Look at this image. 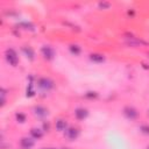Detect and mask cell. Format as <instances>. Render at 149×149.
Wrapping results in <instances>:
<instances>
[{"label":"cell","instance_id":"1","mask_svg":"<svg viewBox=\"0 0 149 149\" xmlns=\"http://www.w3.org/2000/svg\"><path fill=\"white\" fill-rule=\"evenodd\" d=\"M5 56H6L7 62H8V63H9L12 66H16V65H17L19 57H17V54H16V51H15L14 49H12V48L7 49V50H6Z\"/></svg>","mask_w":149,"mask_h":149},{"label":"cell","instance_id":"2","mask_svg":"<svg viewBox=\"0 0 149 149\" xmlns=\"http://www.w3.org/2000/svg\"><path fill=\"white\" fill-rule=\"evenodd\" d=\"M37 84H38V87L44 90V91H49L50 88L54 87V81L51 79H49V78H45V77L40 78Z\"/></svg>","mask_w":149,"mask_h":149},{"label":"cell","instance_id":"3","mask_svg":"<svg viewBox=\"0 0 149 149\" xmlns=\"http://www.w3.org/2000/svg\"><path fill=\"white\" fill-rule=\"evenodd\" d=\"M41 51H42L44 58H47V59H52L54 56H55V51H54V49H52L51 47H49V45H44V47H42Z\"/></svg>","mask_w":149,"mask_h":149},{"label":"cell","instance_id":"4","mask_svg":"<svg viewBox=\"0 0 149 149\" xmlns=\"http://www.w3.org/2000/svg\"><path fill=\"white\" fill-rule=\"evenodd\" d=\"M78 135H79V132H78L77 128L70 127V128H68V129L65 130V136H66L69 140H71V141L76 140V139L78 137Z\"/></svg>","mask_w":149,"mask_h":149},{"label":"cell","instance_id":"5","mask_svg":"<svg viewBox=\"0 0 149 149\" xmlns=\"http://www.w3.org/2000/svg\"><path fill=\"white\" fill-rule=\"evenodd\" d=\"M123 113H125V115H126L128 119H130V120H134V119L137 116V111H136L134 107H130V106L125 107Z\"/></svg>","mask_w":149,"mask_h":149},{"label":"cell","instance_id":"6","mask_svg":"<svg viewBox=\"0 0 149 149\" xmlns=\"http://www.w3.org/2000/svg\"><path fill=\"white\" fill-rule=\"evenodd\" d=\"M34 114L38 118H45L48 115V109L43 106H35L34 107Z\"/></svg>","mask_w":149,"mask_h":149},{"label":"cell","instance_id":"7","mask_svg":"<svg viewBox=\"0 0 149 149\" xmlns=\"http://www.w3.org/2000/svg\"><path fill=\"white\" fill-rule=\"evenodd\" d=\"M20 144L23 149H30L34 147V140L30 137H22L20 141Z\"/></svg>","mask_w":149,"mask_h":149},{"label":"cell","instance_id":"8","mask_svg":"<svg viewBox=\"0 0 149 149\" xmlns=\"http://www.w3.org/2000/svg\"><path fill=\"white\" fill-rule=\"evenodd\" d=\"M74 115H76L77 119L83 120V119H85V118L88 115V112H87V109H85V108H77V109L74 111Z\"/></svg>","mask_w":149,"mask_h":149},{"label":"cell","instance_id":"9","mask_svg":"<svg viewBox=\"0 0 149 149\" xmlns=\"http://www.w3.org/2000/svg\"><path fill=\"white\" fill-rule=\"evenodd\" d=\"M66 127H68V123H66L65 120H63V119H58V120L56 121V129H57L58 132L66 130V129H68Z\"/></svg>","mask_w":149,"mask_h":149},{"label":"cell","instance_id":"10","mask_svg":"<svg viewBox=\"0 0 149 149\" xmlns=\"http://www.w3.org/2000/svg\"><path fill=\"white\" fill-rule=\"evenodd\" d=\"M22 51L24 52V55L27 56V58H29L30 61H33V59H34L35 52H34V50H33L30 47H23V48H22Z\"/></svg>","mask_w":149,"mask_h":149},{"label":"cell","instance_id":"11","mask_svg":"<svg viewBox=\"0 0 149 149\" xmlns=\"http://www.w3.org/2000/svg\"><path fill=\"white\" fill-rule=\"evenodd\" d=\"M90 59L95 62V63H101V62L105 61V57L101 54H91L90 55Z\"/></svg>","mask_w":149,"mask_h":149},{"label":"cell","instance_id":"12","mask_svg":"<svg viewBox=\"0 0 149 149\" xmlns=\"http://www.w3.org/2000/svg\"><path fill=\"white\" fill-rule=\"evenodd\" d=\"M30 135L33 136V139H41L42 136H43V132L41 130V129H38V128H31L30 129Z\"/></svg>","mask_w":149,"mask_h":149},{"label":"cell","instance_id":"13","mask_svg":"<svg viewBox=\"0 0 149 149\" xmlns=\"http://www.w3.org/2000/svg\"><path fill=\"white\" fill-rule=\"evenodd\" d=\"M127 44L128 45H130V47H139L140 44H147L146 42H143V41H139V40H136V38H130V40H128L127 41Z\"/></svg>","mask_w":149,"mask_h":149},{"label":"cell","instance_id":"14","mask_svg":"<svg viewBox=\"0 0 149 149\" xmlns=\"http://www.w3.org/2000/svg\"><path fill=\"white\" fill-rule=\"evenodd\" d=\"M70 51L73 55H79L80 54V47L77 44H72V45H70Z\"/></svg>","mask_w":149,"mask_h":149},{"label":"cell","instance_id":"15","mask_svg":"<svg viewBox=\"0 0 149 149\" xmlns=\"http://www.w3.org/2000/svg\"><path fill=\"white\" fill-rule=\"evenodd\" d=\"M35 94V91L33 90V84H29L27 87V97H33Z\"/></svg>","mask_w":149,"mask_h":149},{"label":"cell","instance_id":"16","mask_svg":"<svg viewBox=\"0 0 149 149\" xmlns=\"http://www.w3.org/2000/svg\"><path fill=\"white\" fill-rule=\"evenodd\" d=\"M15 118H16V120H17L19 122H24V121H26V115L22 114V113H16Z\"/></svg>","mask_w":149,"mask_h":149},{"label":"cell","instance_id":"17","mask_svg":"<svg viewBox=\"0 0 149 149\" xmlns=\"http://www.w3.org/2000/svg\"><path fill=\"white\" fill-rule=\"evenodd\" d=\"M141 132L142 133H144V134H149V126L148 125H143V126H141Z\"/></svg>","mask_w":149,"mask_h":149},{"label":"cell","instance_id":"18","mask_svg":"<svg viewBox=\"0 0 149 149\" xmlns=\"http://www.w3.org/2000/svg\"><path fill=\"white\" fill-rule=\"evenodd\" d=\"M99 7L100 8H107V7H109V3L108 2H99Z\"/></svg>","mask_w":149,"mask_h":149},{"label":"cell","instance_id":"19","mask_svg":"<svg viewBox=\"0 0 149 149\" xmlns=\"http://www.w3.org/2000/svg\"><path fill=\"white\" fill-rule=\"evenodd\" d=\"M86 97L87 98H95L97 97V93L95 92H87L86 93Z\"/></svg>","mask_w":149,"mask_h":149},{"label":"cell","instance_id":"20","mask_svg":"<svg viewBox=\"0 0 149 149\" xmlns=\"http://www.w3.org/2000/svg\"><path fill=\"white\" fill-rule=\"evenodd\" d=\"M42 149H55V148H42Z\"/></svg>","mask_w":149,"mask_h":149},{"label":"cell","instance_id":"21","mask_svg":"<svg viewBox=\"0 0 149 149\" xmlns=\"http://www.w3.org/2000/svg\"><path fill=\"white\" fill-rule=\"evenodd\" d=\"M63 149H68V148H63Z\"/></svg>","mask_w":149,"mask_h":149},{"label":"cell","instance_id":"22","mask_svg":"<svg viewBox=\"0 0 149 149\" xmlns=\"http://www.w3.org/2000/svg\"><path fill=\"white\" fill-rule=\"evenodd\" d=\"M148 149H149V148H148Z\"/></svg>","mask_w":149,"mask_h":149}]
</instances>
